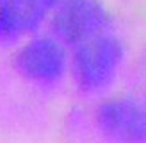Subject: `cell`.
Here are the masks:
<instances>
[{"mask_svg":"<svg viewBox=\"0 0 146 143\" xmlns=\"http://www.w3.org/2000/svg\"><path fill=\"white\" fill-rule=\"evenodd\" d=\"M123 57V48L118 39L100 36L82 41L73 59L75 79L80 90L98 91L112 81Z\"/></svg>","mask_w":146,"mask_h":143,"instance_id":"cell-1","label":"cell"},{"mask_svg":"<svg viewBox=\"0 0 146 143\" xmlns=\"http://www.w3.org/2000/svg\"><path fill=\"white\" fill-rule=\"evenodd\" d=\"M14 66L31 82L41 86L55 84L66 72V54L55 39L36 38L18 50Z\"/></svg>","mask_w":146,"mask_h":143,"instance_id":"cell-2","label":"cell"},{"mask_svg":"<svg viewBox=\"0 0 146 143\" xmlns=\"http://www.w3.org/2000/svg\"><path fill=\"white\" fill-rule=\"evenodd\" d=\"M109 23V16L96 0H62L52 20V29L62 41L82 43Z\"/></svg>","mask_w":146,"mask_h":143,"instance_id":"cell-3","label":"cell"},{"mask_svg":"<svg viewBox=\"0 0 146 143\" xmlns=\"http://www.w3.org/2000/svg\"><path fill=\"white\" fill-rule=\"evenodd\" d=\"M98 125L107 136L118 140L146 138V116L128 100H111L98 109Z\"/></svg>","mask_w":146,"mask_h":143,"instance_id":"cell-4","label":"cell"},{"mask_svg":"<svg viewBox=\"0 0 146 143\" xmlns=\"http://www.w3.org/2000/svg\"><path fill=\"white\" fill-rule=\"evenodd\" d=\"M29 32L27 0H11L0 5V47L16 43Z\"/></svg>","mask_w":146,"mask_h":143,"instance_id":"cell-5","label":"cell"},{"mask_svg":"<svg viewBox=\"0 0 146 143\" xmlns=\"http://www.w3.org/2000/svg\"><path fill=\"white\" fill-rule=\"evenodd\" d=\"M62 0H27V18H29V32L36 31L45 20L46 13L54 9Z\"/></svg>","mask_w":146,"mask_h":143,"instance_id":"cell-6","label":"cell"},{"mask_svg":"<svg viewBox=\"0 0 146 143\" xmlns=\"http://www.w3.org/2000/svg\"><path fill=\"white\" fill-rule=\"evenodd\" d=\"M134 88L139 91V95L146 104V54L134 68Z\"/></svg>","mask_w":146,"mask_h":143,"instance_id":"cell-7","label":"cell"},{"mask_svg":"<svg viewBox=\"0 0 146 143\" xmlns=\"http://www.w3.org/2000/svg\"><path fill=\"white\" fill-rule=\"evenodd\" d=\"M7 2H11V0H0V5H4V4H7Z\"/></svg>","mask_w":146,"mask_h":143,"instance_id":"cell-8","label":"cell"}]
</instances>
